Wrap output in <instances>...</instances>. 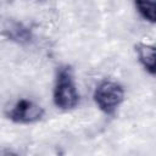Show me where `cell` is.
<instances>
[{
    "label": "cell",
    "mask_w": 156,
    "mask_h": 156,
    "mask_svg": "<svg viewBox=\"0 0 156 156\" xmlns=\"http://www.w3.org/2000/svg\"><path fill=\"white\" fill-rule=\"evenodd\" d=\"M126 99L124 87L113 79L100 80L93 91L95 106L106 116H115Z\"/></svg>",
    "instance_id": "obj_2"
},
{
    "label": "cell",
    "mask_w": 156,
    "mask_h": 156,
    "mask_svg": "<svg viewBox=\"0 0 156 156\" xmlns=\"http://www.w3.org/2000/svg\"><path fill=\"white\" fill-rule=\"evenodd\" d=\"M4 115L15 124L28 126L40 122L45 116V110L41 105L28 98H20L10 107L5 108Z\"/></svg>",
    "instance_id": "obj_3"
},
{
    "label": "cell",
    "mask_w": 156,
    "mask_h": 156,
    "mask_svg": "<svg viewBox=\"0 0 156 156\" xmlns=\"http://www.w3.org/2000/svg\"><path fill=\"white\" fill-rule=\"evenodd\" d=\"M80 101L76 77L72 66L61 65L57 67L52 87V104L60 111L74 110Z\"/></svg>",
    "instance_id": "obj_1"
},
{
    "label": "cell",
    "mask_w": 156,
    "mask_h": 156,
    "mask_svg": "<svg viewBox=\"0 0 156 156\" xmlns=\"http://www.w3.org/2000/svg\"><path fill=\"white\" fill-rule=\"evenodd\" d=\"M134 9L139 17L149 24L156 22V0H133Z\"/></svg>",
    "instance_id": "obj_6"
},
{
    "label": "cell",
    "mask_w": 156,
    "mask_h": 156,
    "mask_svg": "<svg viewBox=\"0 0 156 156\" xmlns=\"http://www.w3.org/2000/svg\"><path fill=\"white\" fill-rule=\"evenodd\" d=\"M30 1H34V2H44L46 0H30Z\"/></svg>",
    "instance_id": "obj_8"
},
{
    "label": "cell",
    "mask_w": 156,
    "mask_h": 156,
    "mask_svg": "<svg viewBox=\"0 0 156 156\" xmlns=\"http://www.w3.org/2000/svg\"><path fill=\"white\" fill-rule=\"evenodd\" d=\"M0 34L6 40L15 43L17 45H22V46L30 44L34 39L32 28L28 27L22 21L15 20V18H9L4 23Z\"/></svg>",
    "instance_id": "obj_4"
},
{
    "label": "cell",
    "mask_w": 156,
    "mask_h": 156,
    "mask_svg": "<svg viewBox=\"0 0 156 156\" xmlns=\"http://www.w3.org/2000/svg\"><path fill=\"white\" fill-rule=\"evenodd\" d=\"M15 0H0V6H7V5H11Z\"/></svg>",
    "instance_id": "obj_7"
},
{
    "label": "cell",
    "mask_w": 156,
    "mask_h": 156,
    "mask_svg": "<svg viewBox=\"0 0 156 156\" xmlns=\"http://www.w3.org/2000/svg\"><path fill=\"white\" fill-rule=\"evenodd\" d=\"M136 60L141 68L151 77L156 76V49L154 44L138 41L134 45Z\"/></svg>",
    "instance_id": "obj_5"
}]
</instances>
